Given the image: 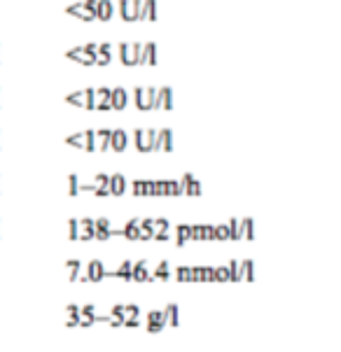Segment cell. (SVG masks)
I'll return each instance as SVG.
<instances>
[{
  "instance_id": "16",
  "label": "cell",
  "mask_w": 341,
  "mask_h": 352,
  "mask_svg": "<svg viewBox=\"0 0 341 352\" xmlns=\"http://www.w3.org/2000/svg\"><path fill=\"white\" fill-rule=\"evenodd\" d=\"M110 44L108 42H101L96 47V59H94V63H98V66H108L110 63Z\"/></svg>"
},
{
  "instance_id": "58",
  "label": "cell",
  "mask_w": 341,
  "mask_h": 352,
  "mask_svg": "<svg viewBox=\"0 0 341 352\" xmlns=\"http://www.w3.org/2000/svg\"><path fill=\"white\" fill-rule=\"evenodd\" d=\"M110 315H119V317H126V313H124V304H115L112 306V313Z\"/></svg>"
},
{
  "instance_id": "49",
  "label": "cell",
  "mask_w": 341,
  "mask_h": 352,
  "mask_svg": "<svg viewBox=\"0 0 341 352\" xmlns=\"http://www.w3.org/2000/svg\"><path fill=\"white\" fill-rule=\"evenodd\" d=\"M96 91V100H110V89L108 86H98V89H94Z\"/></svg>"
},
{
  "instance_id": "25",
  "label": "cell",
  "mask_w": 341,
  "mask_h": 352,
  "mask_svg": "<svg viewBox=\"0 0 341 352\" xmlns=\"http://www.w3.org/2000/svg\"><path fill=\"white\" fill-rule=\"evenodd\" d=\"M164 320L170 327H178V324H180V322H178V306L176 304H168L164 308Z\"/></svg>"
},
{
  "instance_id": "24",
  "label": "cell",
  "mask_w": 341,
  "mask_h": 352,
  "mask_svg": "<svg viewBox=\"0 0 341 352\" xmlns=\"http://www.w3.org/2000/svg\"><path fill=\"white\" fill-rule=\"evenodd\" d=\"M119 59H122L124 66H136L134 52H131V44H129V42H122V44H119Z\"/></svg>"
},
{
  "instance_id": "23",
  "label": "cell",
  "mask_w": 341,
  "mask_h": 352,
  "mask_svg": "<svg viewBox=\"0 0 341 352\" xmlns=\"http://www.w3.org/2000/svg\"><path fill=\"white\" fill-rule=\"evenodd\" d=\"M143 17L147 21H157V0H143Z\"/></svg>"
},
{
  "instance_id": "33",
  "label": "cell",
  "mask_w": 341,
  "mask_h": 352,
  "mask_svg": "<svg viewBox=\"0 0 341 352\" xmlns=\"http://www.w3.org/2000/svg\"><path fill=\"white\" fill-rule=\"evenodd\" d=\"M66 145H70V147H77V149H84V135H82V133L68 135V138H66Z\"/></svg>"
},
{
  "instance_id": "32",
  "label": "cell",
  "mask_w": 341,
  "mask_h": 352,
  "mask_svg": "<svg viewBox=\"0 0 341 352\" xmlns=\"http://www.w3.org/2000/svg\"><path fill=\"white\" fill-rule=\"evenodd\" d=\"M227 271H229V280H232V282H241V275H238V261L236 259H229Z\"/></svg>"
},
{
  "instance_id": "54",
  "label": "cell",
  "mask_w": 341,
  "mask_h": 352,
  "mask_svg": "<svg viewBox=\"0 0 341 352\" xmlns=\"http://www.w3.org/2000/svg\"><path fill=\"white\" fill-rule=\"evenodd\" d=\"M124 313H126V315H140L138 304H126L124 306Z\"/></svg>"
},
{
  "instance_id": "15",
  "label": "cell",
  "mask_w": 341,
  "mask_h": 352,
  "mask_svg": "<svg viewBox=\"0 0 341 352\" xmlns=\"http://www.w3.org/2000/svg\"><path fill=\"white\" fill-rule=\"evenodd\" d=\"M138 224H140V219H129L126 226L122 229V236L126 238V240H131V243L138 240Z\"/></svg>"
},
{
  "instance_id": "53",
  "label": "cell",
  "mask_w": 341,
  "mask_h": 352,
  "mask_svg": "<svg viewBox=\"0 0 341 352\" xmlns=\"http://www.w3.org/2000/svg\"><path fill=\"white\" fill-rule=\"evenodd\" d=\"M108 226H110V219H108V217L94 219V229H108Z\"/></svg>"
},
{
  "instance_id": "42",
  "label": "cell",
  "mask_w": 341,
  "mask_h": 352,
  "mask_svg": "<svg viewBox=\"0 0 341 352\" xmlns=\"http://www.w3.org/2000/svg\"><path fill=\"white\" fill-rule=\"evenodd\" d=\"M131 52H134V61H136V66H143V44H140V42L131 44Z\"/></svg>"
},
{
  "instance_id": "34",
  "label": "cell",
  "mask_w": 341,
  "mask_h": 352,
  "mask_svg": "<svg viewBox=\"0 0 341 352\" xmlns=\"http://www.w3.org/2000/svg\"><path fill=\"white\" fill-rule=\"evenodd\" d=\"M66 266L70 268V282H77V275H79V268H82V264H79L77 259H70V261H66Z\"/></svg>"
},
{
  "instance_id": "14",
  "label": "cell",
  "mask_w": 341,
  "mask_h": 352,
  "mask_svg": "<svg viewBox=\"0 0 341 352\" xmlns=\"http://www.w3.org/2000/svg\"><path fill=\"white\" fill-rule=\"evenodd\" d=\"M252 226H255L252 217L238 219V233H241V238H243V240H252V238H255V231H252Z\"/></svg>"
},
{
  "instance_id": "29",
  "label": "cell",
  "mask_w": 341,
  "mask_h": 352,
  "mask_svg": "<svg viewBox=\"0 0 341 352\" xmlns=\"http://www.w3.org/2000/svg\"><path fill=\"white\" fill-rule=\"evenodd\" d=\"M84 152H96V131H84Z\"/></svg>"
},
{
  "instance_id": "22",
  "label": "cell",
  "mask_w": 341,
  "mask_h": 352,
  "mask_svg": "<svg viewBox=\"0 0 341 352\" xmlns=\"http://www.w3.org/2000/svg\"><path fill=\"white\" fill-rule=\"evenodd\" d=\"M66 12H68V14H73V17H77V19H82V21H94L92 14H89L84 7H82V3H77V5H68V7H66Z\"/></svg>"
},
{
  "instance_id": "45",
  "label": "cell",
  "mask_w": 341,
  "mask_h": 352,
  "mask_svg": "<svg viewBox=\"0 0 341 352\" xmlns=\"http://www.w3.org/2000/svg\"><path fill=\"white\" fill-rule=\"evenodd\" d=\"M131 194L138 198V196H145V187H143V180H134L131 182Z\"/></svg>"
},
{
  "instance_id": "13",
  "label": "cell",
  "mask_w": 341,
  "mask_h": 352,
  "mask_svg": "<svg viewBox=\"0 0 341 352\" xmlns=\"http://www.w3.org/2000/svg\"><path fill=\"white\" fill-rule=\"evenodd\" d=\"M131 264L134 261H122V266L117 268V271H105V278H122L126 282H131Z\"/></svg>"
},
{
  "instance_id": "3",
  "label": "cell",
  "mask_w": 341,
  "mask_h": 352,
  "mask_svg": "<svg viewBox=\"0 0 341 352\" xmlns=\"http://www.w3.org/2000/svg\"><path fill=\"white\" fill-rule=\"evenodd\" d=\"M173 152V133H170V128H161L157 131L152 140V152Z\"/></svg>"
},
{
  "instance_id": "1",
  "label": "cell",
  "mask_w": 341,
  "mask_h": 352,
  "mask_svg": "<svg viewBox=\"0 0 341 352\" xmlns=\"http://www.w3.org/2000/svg\"><path fill=\"white\" fill-rule=\"evenodd\" d=\"M131 96H134L136 108L143 110V112H147V110H152V98L157 96V89H154V86H147V89L136 86L134 91H131Z\"/></svg>"
},
{
  "instance_id": "55",
  "label": "cell",
  "mask_w": 341,
  "mask_h": 352,
  "mask_svg": "<svg viewBox=\"0 0 341 352\" xmlns=\"http://www.w3.org/2000/svg\"><path fill=\"white\" fill-rule=\"evenodd\" d=\"M192 271V282H201V266H189Z\"/></svg>"
},
{
  "instance_id": "52",
  "label": "cell",
  "mask_w": 341,
  "mask_h": 352,
  "mask_svg": "<svg viewBox=\"0 0 341 352\" xmlns=\"http://www.w3.org/2000/svg\"><path fill=\"white\" fill-rule=\"evenodd\" d=\"M108 180H110V175H105V173H96L94 184H96V187H108Z\"/></svg>"
},
{
  "instance_id": "50",
  "label": "cell",
  "mask_w": 341,
  "mask_h": 352,
  "mask_svg": "<svg viewBox=\"0 0 341 352\" xmlns=\"http://www.w3.org/2000/svg\"><path fill=\"white\" fill-rule=\"evenodd\" d=\"M94 238H96V240H101V243H103V240H108V238H110V226H108V229H94Z\"/></svg>"
},
{
  "instance_id": "51",
  "label": "cell",
  "mask_w": 341,
  "mask_h": 352,
  "mask_svg": "<svg viewBox=\"0 0 341 352\" xmlns=\"http://www.w3.org/2000/svg\"><path fill=\"white\" fill-rule=\"evenodd\" d=\"M189 240H201V224L189 226Z\"/></svg>"
},
{
  "instance_id": "41",
  "label": "cell",
  "mask_w": 341,
  "mask_h": 352,
  "mask_svg": "<svg viewBox=\"0 0 341 352\" xmlns=\"http://www.w3.org/2000/svg\"><path fill=\"white\" fill-rule=\"evenodd\" d=\"M201 240H215V226L201 224Z\"/></svg>"
},
{
  "instance_id": "20",
  "label": "cell",
  "mask_w": 341,
  "mask_h": 352,
  "mask_svg": "<svg viewBox=\"0 0 341 352\" xmlns=\"http://www.w3.org/2000/svg\"><path fill=\"white\" fill-rule=\"evenodd\" d=\"M117 5H119V14H122L124 21H136V10L131 5V0H119Z\"/></svg>"
},
{
  "instance_id": "35",
  "label": "cell",
  "mask_w": 341,
  "mask_h": 352,
  "mask_svg": "<svg viewBox=\"0 0 341 352\" xmlns=\"http://www.w3.org/2000/svg\"><path fill=\"white\" fill-rule=\"evenodd\" d=\"M227 229H229V240H241V233H238V219L236 217L229 219Z\"/></svg>"
},
{
  "instance_id": "5",
  "label": "cell",
  "mask_w": 341,
  "mask_h": 352,
  "mask_svg": "<svg viewBox=\"0 0 341 352\" xmlns=\"http://www.w3.org/2000/svg\"><path fill=\"white\" fill-rule=\"evenodd\" d=\"M129 147V133L117 128V131H110V149L112 152H124Z\"/></svg>"
},
{
  "instance_id": "21",
  "label": "cell",
  "mask_w": 341,
  "mask_h": 352,
  "mask_svg": "<svg viewBox=\"0 0 341 352\" xmlns=\"http://www.w3.org/2000/svg\"><path fill=\"white\" fill-rule=\"evenodd\" d=\"M154 233L152 229V219H140V224H138V240H150Z\"/></svg>"
},
{
  "instance_id": "27",
  "label": "cell",
  "mask_w": 341,
  "mask_h": 352,
  "mask_svg": "<svg viewBox=\"0 0 341 352\" xmlns=\"http://www.w3.org/2000/svg\"><path fill=\"white\" fill-rule=\"evenodd\" d=\"M168 268H170V264H168V261H161V264H159V266L154 268L152 278H154V280H170Z\"/></svg>"
},
{
  "instance_id": "7",
  "label": "cell",
  "mask_w": 341,
  "mask_h": 352,
  "mask_svg": "<svg viewBox=\"0 0 341 352\" xmlns=\"http://www.w3.org/2000/svg\"><path fill=\"white\" fill-rule=\"evenodd\" d=\"M129 103V91L117 86V89H110V108L112 110H124Z\"/></svg>"
},
{
  "instance_id": "6",
  "label": "cell",
  "mask_w": 341,
  "mask_h": 352,
  "mask_svg": "<svg viewBox=\"0 0 341 352\" xmlns=\"http://www.w3.org/2000/svg\"><path fill=\"white\" fill-rule=\"evenodd\" d=\"M108 191H110V196H119L122 194H126V177L122 175V173H115V175H110V180H108Z\"/></svg>"
},
{
  "instance_id": "63",
  "label": "cell",
  "mask_w": 341,
  "mask_h": 352,
  "mask_svg": "<svg viewBox=\"0 0 341 352\" xmlns=\"http://www.w3.org/2000/svg\"><path fill=\"white\" fill-rule=\"evenodd\" d=\"M66 313H68V315H75V313H79V306L77 304H68L66 306Z\"/></svg>"
},
{
  "instance_id": "17",
  "label": "cell",
  "mask_w": 341,
  "mask_h": 352,
  "mask_svg": "<svg viewBox=\"0 0 341 352\" xmlns=\"http://www.w3.org/2000/svg\"><path fill=\"white\" fill-rule=\"evenodd\" d=\"M143 63H147V66H157V44L154 42L143 44Z\"/></svg>"
},
{
  "instance_id": "57",
  "label": "cell",
  "mask_w": 341,
  "mask_h": 352,
  "mask_svg": "<svg viewBox=\"0 0 341 352\" xmlns=\"http://www.w3.org/2000/svg\"><path fill=\"white\" fill-rule=\"evenodd\" d=\"M87 315H94V304H87L79 308V317H87Z\"/></svg>"
},
{
  "instance_id": "12",
  "label": "cell",
  "mask_w": 341,
  "mask_h": 352,
  "mask_svg": "<svg viewBox=\"0 0 341 352\" xmlns=\"http://www.w3.org/2000/svg\"><path fill=\"white\" fill-rule=\"evenodd\" d=\"M66 56H68V59H73V61H77V63H82V66H94V59H96V54H84L82 47L70 49Z\"/></svg>"
},
{
  "instance_id": "62",
  "label": "cell",
  "mask_w": 341,
  "mask_h": 352,
  "mask_svg": "<svg viewBox=\"0 0 341 352\" xmlns=\"http://www.w3.org/2000/svg\"><path fill=\"white\" fill-rule=\"evenodd\" d=\"M145 187V196H154V182H143Z\"/></svg>"
},
{
  "instance_id": "8",
  "label": "cell",
  "mask_w": 341,
  "mask_h": 352,
  "mask_svg": "<svg viewBox=\"0 0 341 352\" xmlns=\"http://www.w3.org/2000/svg\"><path fill=\"white\" fill-rule=\"evenodd\" d=\"M164 327H166L164 310H152V313L147 315V331H150V334H159Z\"/></svg>"
},
{
  "instance_id": "64",
  "label": "cell",
  "mask_w": 341,
  "mask_h": 352,
  "mask_svg": "<svg viewBox=\"0 0 341 352\" xmlns=\"http://www.w3.org/2000/svg\"><path fill=\"white\" fill-rule=\"evenodd\" d=\"M112 236H122V229H110V238Z\"/></svg>"
},
{
  "instance_id": "28",
  "label": "cell",
  "mask_w": 341,
  "mask_h": 352,
  "mask_svg": "<svg viewBox=\"0 0 341 352\" xmlns=\"http://www.w3.org/2000/svg\"><path fill=\"white\" fill-rule=\"evenodd\" d=\"M183 194H187V196H201L203 191H201V182H199V180H194V177H192V180H189L187 182V187H185V191Z\"/></svg>"
},
{
  "instance_id": "61",
  "label": "cell",
  "mask_w": 341,
  "mask_h": 352,
  "mask_svg": "<svg viewBox=\"0 0 341 352\" xmlns=\"http://www.w3.org/2000/svg\"><path fill=\"white\" fill-rule=\"evenodd\" d=\"M96 47H98L96 42H89V44H84V47H82V52H84V54H96Z\"/></svg>"
},
{
  "instance_id": "47",
  "label": "cell",
  "mask_w": 341,
  "mask_h": 352,
  "mask_svg": "<svg viewBox=\"0 0 341 352\" xmlns=\"http://www.w3.org/2000/svg\"><path fill=\"white\" fill-rule=\"evenodd\" d=\"M131 5L136 10V21H145V17H143V0H131Z\"/></svg>"
},
{
  "instance_id": "37",
  "label": "cell",
  "mask_w": 341,
  "mask_h": 352,
  "mask_svg": "<svg viewBox=\"0 0 341 352\" xmlns=\"http://www.w3.org/2000/svg\"><path fill=\"white\" fill-rule=\"evenodd\" d=\"M183 191H180V184L176 182V180H170V182H166L164 187V196H180Z\"/></svg>"
},
{
  "instance_id": "18",
  "label": "cell",
  "mask_w": 341,
  "mask_h": 352,
  "mask_svg": "<svg viewBox=\"0 0 341 352\" xmlns=\"http://www.w3.org/2000/svg\"><path fill=\"white\" fill-rule=\"evenodd\" d=\"M112 12H115V7L110 0H98V21H110Z\"/></svg>"
},
{
  "instance_id": "10",
  "label": "cell",
  "mask_w": 341,
  "mask_h": 352,
  "mask_svg": "<svg viewBox=\"0 0 341 352\" xmlns=\"http://www.w3.org/2000/svg\"><path fill=\"white\" fill-rule=\"evenodd\" d=\"M238 275H241V282H252L255 280V261L252 259L238 261Z\"/></svg>"
},
{
  "instance_id": "39",
  "label": "cell",
  "mask_w": 341,
  "mask_h": 352,
  "mask_svg": "<svg viewBox=\"0 0 341 352\" xmlns=\"http://www.w3.org/2000/svg\"><path fill=\"white\" fill-rule=\"evenodd\" d=\"M215 282H232V280H229V271H227V266L215 268Z\"/></svg>"
},
{
  "instance_id": "30",
  "label": "cell",
  "mask_w": 341,
  "mask_h": 352,
  "mask_svg": "<svg viewBox=\"0 0 341 352\" xmlns=\"http://www.w3.org/2000/svg\"><path fill=\"white\" fill-rule=\"evenodd\" d=\"M68 105H77V108H84V93L77 91V93H68L66 98H63Z\"/></svg>"
},
{
  "instance_id": "19",
  "label": "cell",
  "mask_w": 341,
  "mask_h": 352,
  "mask_svg": "<svg viewBox=\"0 0 341 352\" xmlns=\"http://www.w3.org/2000/svg\"><path fill=\"white\" fill-rule=\"evenodd\" d=\"M96 149L98 152H108L110 149V131L108 128L96 131Z\"/></svg>"
},
{
  "instance_id": "36",
  "label": "cell",
  "mask_w": 341,
  "mask_h": 352,
  "mask_svg": "<svg viewBox=\"0 0 341 352\" xmlns=\"http://www.w3.org/2000/svg\"><path fill=\"white\" fill-rule=\"evenodd\" d=\"M84 110H94V105H96V91L94 89H84Z\"/></svg>"
},
{
  "instance_id": "44",
  "label": "cell",
  "mask_w": 341,
  "mask_h": 352,
  "mask_svg": "<svg viewBox=\"0 0 341 352\" xmlns=\"http://www.w3.org/2000/svg\"><path fill=\"white\" fill-rule=\"evenodd\" d=\"M215 240H229V229H227V224L215 226Z\"/></svg>"
},
{
  "instance_id": "56",
  "label": "cell",
  "mask_w": 341,
  "mask_h": 352,
  "mask_svg": "<svg viewBox=\"0 0 341 352\" xmlns=\"http://www.w3.org/2000/svg\"><path fill=\"white\" fill-rule=\"evenodd\" d=\"M152 238L157 240V243H166L170 236H168V231H157V233H152Z\"/></svg>"
},
{
  "instance_id": "4",
  "label": "cell",
  "mask_w": 341,
  "mask_h": 352,
  "mask_svg": "<svg viewBox=\"0 0 341 352\" xmlns=\"http://www.w3.org/2000/svg\"><path fill=\"white\" fill-rule=\"evenodd\" d=\"M152 110H173V89L170 86L157 89V96L152 98Z\"/></svg>"
},
{
  "instance_id": "9",
  "label": "cell",
  "mask_w": 341,
  "mask_h": 352,
  "mask_svg": "<svg viewBox=\"0 0 341 352\" xmlns=\"http://www.w3.org/2000/svg\"><path fill=\"white\" fill-rule=\"evenodd\" d=\"M87 275H89V282H101L105 278V264L103 261H89V266H87Z\"/></svg>"
},
{
  "instance_id": "40",
  "label": "cell",
  "mask_w": 341,
  "mask_h": 352,
  "mask_svg": "<svg viewBox=\"0 0 341 352\" xmlns=\"http://www.w3.org/2000/svg\"><path fill=\"white\" fill-rule=\"evenodd\" d=\"M82 7H84V10L92 14L94 19H98V0H84V3H82Z\"/></svg>"
},
{
  "instance_id": "60",
  "label": "cell",
  "mask_w": 341,
  "mask_h": 352,
  "mask_svg": "<svg viewBox=\"0 0 341 352\" xmlns=\"http://www.w3.org/2000/svg\"><path fill=\"white\" fill-rule=\"evenodd\" d=\"M77 324H79V313H75V315H68L66 327H77Z\"/></svg>"
},
{
  "instance_id": "2",
  "label": "cell",
  "mask_w": 341,
  "mask_h": 352,
  "mask_svg": "<svg viewBox=\"0 0 341 352\" xmlns=\"http://www.w3.org/2000/svg\"><path fill=\"white\" fill-rule=\"evenodd\" d=\"M154 135H157V131L154 128H150V131H143V128H136L134 133H131V138H134V145L138 152H152V140Z\"/></svg>"
},
{
  "instance_id": "48",
  "label": "cell",
  "mask_w": 341,
  "mask_h": 352,
  "mask_svg": "<svg viewBox=\"0 0 341 352\" xmlns=\"http://www.w3.org/2000/svg\"><path fill=\"white\" fill-rule=\"evenodd\" d=\"M152 226L157 231H168L170 229V224H168V219H164V217H159V219H152Z\"/></svg>"
},
{
  "instance_id": "46",
  "label": "cell",
  "mask_w": 341,
  "mask_h": 352,
  "mask_svg": "<svg viewBox=\"0 0 341 352\" xmlns=\"http://www.w3.org/2000/svg\"><path fill=\"white\" fill-rule=\"evenodd\" d=\"M68 229H70V240H73V243H77V233H79V224H77V219H70V222H68Z\"/></svg>"
},
{
  "instance_id": "11",
  "label": "cell",
  "mask_w": 341,
  "mask_h": 352,
  "mask_svg": "<svg viewBox=\"0 0 341 352\" xmlns=\"http://www.w3.org/2000/svg\"><path fill=\"white\" fill-rule=\"evenodd\" d=\"M147 278V261L140 259L136 264H131V282H145Z\"/></svg>"
},
{
  "instance_id": "43",
  "label": "cell",
  "mask_w": 341,
  "mask_h": 352,
  "mask_svg": "<svg viewBox=\"0 0 341 352\" xmlns=\"http://www.w3.org/2000/svg\"><path fill=\"white\" fill-rule=\"evenodd\" d=\"M68 187H70V191H68L70 196H77L79 194V180H77V175H75V173L68 177Z\"/></svg>"
},
{
  "instance_id": "59",
  "label": "cell",
  "mask_w": 341,
  "mask_h": 352,
  "mask_svg": "<svg viewBox=\"0 0 341 352\" xmlns=\"http://www.w3.org/2000/svg\"><path fill=\"white\" fill-rule=\"evenodd\" d=\"M164 187H166V182H164V180H159V182H154V196H164Z\"/></svg>"
},
{
  "instance_id": "38",
  "label": "cell",
  "mask_w": 341,
  "mask_h": 352,
  "mask_svg": "<svg viewBox=\"0 0 341 352\" xmlns=\"http://www.w3.org/2000/svg\"><path fill=\"white\" fill-rule=\"evenodd\" d=\"M201 282H215V266H201Z\"/></svg>"
},
{
  "instance_id": "26",
  "label": "cell",
  "mask_w": 341,
  "mask_h": 352,
  "mask_svg": "<svg viewBox=\"0 0 341 352\" xmlns=\"http://www.w3.org/2000/svg\"><path fill=\"white\" fill-rule=\"evenodd\" d=\"M187 240H189V224H178L176 226V245L183 247Z\"/></svg>"
},
{
  "instance_id": "31",
  "label": "cell",
  "mask_w": 341,
  "mask_h": 352,
  "mask_svg": "<svg viewBox=\"0 0 341 352\" xmlns=\"http://www.w3.org/2000/svg\"><path fill=\"white\" fill-rule=\"evenodd\" d=\"M176 280L178 282H192V271H189V266H178L176 268Z\"/></svg>"
}]
</instances>
